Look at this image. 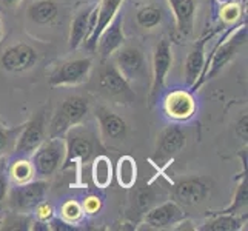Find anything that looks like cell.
I'll return each mask as SVG.
<instances>
[{"label": "cell", "mask_w": 248, "mask_h": 231, "mask_svg": "<svg viewBox=\"0 0 248 231\" xmlns=\"http://www.w3.org/2000/svg\"><path fill=\"white\" fill-rule=\"evenodd\" d=\"M205 224L199 228L202 231H237L241 230L244 222L247 220V215L233 216V215H210Z\"/></svg>", "instance_id": "cell-24"}, {"label": "cell", "mask_w": 248, "mask_h": 231, "mask_svg": "<svg viewBox=\"0 0 248 231\" xmlns=\"http://www.w3.org/2000/svg\"><path fill=\"white\" fill-rule=\"evenodd\" d=\"M247 123H248V117H247V114H244L241 119H239V122H237V125H236V133H237V136H239V138H241L242 140H245V142H247V138H248Z\"/></svg>", "instance_id": "cell-36"}, {"label": "cell", "mask_w": 248, "mask_h": 231, "mask_svg": "<svg viewBox=\"0 0 248 231\" xmlns=\"http://www.w3.org/2000/svg\"><path fill=\"white\" fill-rule=\"evenodd\" d=\"M96 117L99 121L102 138L111 142H121L126 136V123L122 117L114 114L105 107H100L96 111Z\"/></svg>", "instance_id": "cell-20"}, {"label": "cell", "mask_w": 248, "mask_h": 231, "mask_svg": "<svg viewBox=\"0 0 248 231\" xmlns=\"http://www.w3.org/2000/svg\"><path fill=\"white\" fill-rule=\"evenodd\" d=\"M173 65V51L167 39H162L157 42L153 53V79H151V91L150 99L151 104H155L159 92L164 90L167 83V76Z\"/></svg>", "instance_id": "cell-5"}, {"label": "cell", "mask_w": 248, "mask_h": 231, "mask_svg": "<svg viewBox=\"0 0 248 231\" xmlns=\"http://www.w3.org/2000/svg\"><path fill=\"white\" fill-rule=\"evenodd\" d=\"M93 62L91 59H73L63 62L57 70L51 74V87H65V85H79L88 80Z\"/></svg>", "instance_id": "cell-7"}, {"label": "cell", "mask_w": 248, "mask_h": 231, "mask_svg": "<svg viewBox=\"0 0 248 231\" xmlns=\"http://www.w3.org/2000/svg\"><path fill=\"white\" fill-rule=\"evenodd\" d=\"M124 44H125L124 17H122V11H119L114 15V19L107 25V28L102 31V34L99 36L96 49L99 51L100 57L104 59V61H107V59L113 56Z\"/></svg>", "instance_id": "cell-15"}, {"label": "cell", "mask_w": 248, "mask_h": 231, "mask_svg": "<svg viewBox=\"0 0 248 231\" xmlns=\"http://www.w3.org/2000/svg\"><path fill=\"white\" fill-rule=\"evenodd\" d=\"M19 3H20V0H0V5H3L6 8L16 6V5H19Z\"/></svg>", "instance_id": "cell-38"}, {"label": "cell", "mask_w": 248, "mask_h": 231, "mask_svg": "<svg viewBox=\"0 0 248 231\" xmlns=\"http://www.w3.org/2000/svg\"><path fill=\"white\" fill-rule=\"evenodd\" d=\"M217 2H220L222 5H227V3H234L237 0H217Z\"/></svg>", "instance_id": "cell-39"}, {"label": "cell", "mask_w": 248, "mask_h": 231, "mask_svg": "<svg viewBox=\"0 0 248 231\" xmlns=\"http://www.w3.org/2000/svg\"><path fill=\"white\" fill-rule=\"evenodd\" d=\"M65 139V157H63V169L73 167L74 164H85L94 154V142L88 133L82 130H70L66 131Z\"/></svg>", "instance_id": "cell-4"}, {"label": "cell", "mask_w": 248, "mask_h": 231, "mask_svg": "<svg viewBox=\"0 0 248 231\" xmlns=\"http://www.w3.org/2000/svg\"><path fill=\"white\" fill-rule=\"evenodd\" d=\"M31 222L28 220V217H23V216H16L11 217L5 222H2V230H30Z\"/></svg>", "instance_id": "cell-32"}, {"label": "cell", "mask_w": 248, "mask_h": 231, "mask_svg": "<svg viewBox=\"0 0 248 231\" xmlns=\"http://www.w3.org/2000/svg\"><path fill=\"white\" fill-rule=\"evenodd\" d=\"M244 45H247V23L239 25V27H236V30L225 32L224 36H222V39H219L217 45L213 48L211 54L207 57V61H205L202 77L191 90L193 91L199 90L205 82L215 79V77L237 56L239 49Z\"/></svg>", "instance_id": "cell-1"}, {"label": "cell", "mask_w": 248, "mask_h": 231, "mask_svg": "<svg viewBox=\"0 0 248 231\" xmlns=\"http://www.w3.org/2000/svg\"><path fill=\"white\" fill-rule=\"evenodd\" d=\"M97 83L100 91L107 97L119 99V100H130L133 97L130 85H128L125 77L117 71L114 63H104L99 71Z\"/></svg>", "instance_id": "cell-9"}, {"label": "cell", "mask_w": 248, "mask_h": 231, "mask_svg": "<svg viewBox=\"0 0 248 231\" xmlns=\"http://www.w3.org/2000/svg\"><path fill=\"white\" fill-rule=\"evenodd\" d=\"M174 14L176 28L182 36H190L194 28L196 0H168Z\"/></svg>", "instance_id": "cell-21"}, {"label": "cell", "mask_w": 248, "mask_h": 231, "mask_svg": "<svg viewBox=\"0 0 248 231\" xmlns=\"http://www.w3.org/2000/svg\"><path fill=\"white\" fill-rule=\"evenodd\" d=\"M37 51L28 44H17L3 51L0 57L3 70L10 73H22L37 63Z\"/></svg>", "instance_id": "cell-13"}, {"label": "cell", "mask_w": 248, "mask_h": 231, "mask_svg": "<svg viewBox=\"0 0 248 231\" xmlns=\"http://www.w3.org/2000/svg\"><path fill=\"white\" fill-rule=\"evenodd\" d=\"M185 219L182 207L174 200L165 202L162 205L148 210L145 213V224L153 230H167L173 225L181 224Z\"/></svg>", "instance_id": "cell-14"}, {"label": "cell", "mask_w": 248, "mask_h": 231, "mask_svg": "<svg viewBox=\"0 0 248 231\" xmlns=\"http://www.w3.org/2000/svg\"><path fill=\"white\" fill-rule=\"evenodd\" d=\"M162 19H164V11L157 6H143L136 13V23L143 30H153L157 25H160Z\"/></svg>", "instance_id": "cell-27"}, {"label": "cell", "mask_w": 248, "mask_h": 231, "mask_svg": "<svg viewBox=\"0 0 248 231\" xmlns=\"http://www.w3.org/2000/svg\"><path fill=\"white\" fill-rule=\"evenodd\" d=\"M0 225H2V220H0Z\"/></svg>", "instance_id": "cell-41"}, {"label": "cell", "mask_w": 248, "mask_h": 231, "mask_svg": "<svg viewBox=\"0 0 248 231\" xmlns=\"http://www.w3.org/2000/svg\"><path fill=\"white\" fill-rule=\"evenodd\" d=\"M87 213H90V215H96V213L100 210V200L97 198H88V199H85L83 202V207H82Z\"/></svg>", "instance_id": "cell-35"}, {"label": "cell", "mask_w": 248, "mask_h": 231, "mask_svg": "<svg viewBox=\"0 0 248 231\" xmlns=\"http://www.w3.org/2000/svg\"><path fill=\"white\" fill-rule=\"evenodd\" d=\"M59 14V6L54 0H37L28 8L30 20L37 25H48Z\"/></svg>", "instance_id": "cell-23"}, {"label": "cell", "mask_w": 248, "mask_h": 231, "mask_svg": "<svg viewBox=\"0 0 248 231\" xmlns=\"http://www.w3.org/2000/svg\"><path fill=\"white\" fill-rule=\"evenodd\" d=\"M36 216H37V220L40 222H45V224H48V220L54 216V211H53V207H51L49 203L46 202H40L36 208Z\"/></svg>", "instance_id": "cell-34"}, {"label": "cell", "mask_w": 248, "mask_h": 231, "mask_svg": "<svg viewBox=\"0 0 248 231\" xmlns=\"http://www.w3.org/2000/svg\"><path fill=\"white\" fill-rule=\"evenodd\" d=\"M96 14H97V3L83 8L74 15L71 22V30H70V48L78 49L85 44V40L90 37L93 32L94 23H96Z\"/></svg>", "instance_id": "cell-16"}, {"label": "cell", "mask_w": 248, "mask_h": 231, "mask_svg": "<svg viewBox=\"0 0 248 231\" xmlns=\"http://www.w3.org/2000/svg\"><path fill=\"white\" fill-rule=\"evenodd\" d=\"M194 109L196 104L193 96L184 90L170 92L164 100L165 114L174 121H186L194 114Z\"/></svg>", "instance_id": "cell-19"}, {"label": "cell", "mask_w": 248, "mask_h": 231, "mask_svg": "<svg viewBox=\"0 0 248 231\" xmlns=\"http://www.w3.org/2000/svg\"><path fill=\"white\" fill-rule=\"evenodd\" d=\"M45 140V114L44 111L34 114L30 121L22 126L20 134L16 139L14 153L20 156H30Z\"/></svg>", "instance_id": "cell-6"}, {"label": "cell", "mask_w": 248, "mask_h": 231, "mask_svg": "<svg viewBox=\"0 0 248 231\" xmlns=\"http://www.w3.org/2000/svg\"><path fill=\"white\" fill-rule=\"evenodd\" d=\"M83 215V208L82 205L78 203L76 200H68L63 203L62 207V219H65L66 222H70V224H74V222H78Z\"/></svg>", "instance_id": "cell-29"}, {"label": "cell", "mask_w": 248, "mask_h": 231, "mask_svg": "<svg viewBox=\"0 0 248 231\" xmlns=\"http://www.w3.org/2000/svg\"><path fill=\"white\" fill-rule=\"evenodd\" d=\"M247 199H248V181L247 174L241 177V182L236 186V193L232 203L227 208L219 211H208V215H233V216H242L247 215Z\"/></svg>", "instance_id": "cell-22"}, {"label": "cell", "mask_w": 248, "mask_h": 231, "mask_svg": "<svg viewBox=\"0 0 248 231\" xmlns=\"http://www.w3.org/2000/svg\"><path fill=\"white\" fill-rule=\"evenodd\" d=\"M113 179V167L107 156H97L93 162V182L99 188H107Z\"/></svg>", "instance_id": "cell-26"}, {"label": "cell", "mask_w": 248, "mask_h": 231, "mask_svg": "<svg viewBox=\"0 0 248 231\" xmlns=\"http://www.w3.org/2000/svg\"><path fill=\"white\" fill-rule=\"evenodd\" d=\"M8 194V181H6V176L0 171V203H2Z\"/></svg>", "instance_id": "cell-37"}, {"label": "cell", "mask_w": 248, "mask_h": 231, "mask_svg": "<svg viewBox=\"0 0 248 231\" xmlns=\"http://www.w3.org/2000/svg\"><path fill=\"white\" fill-rule=\"evenodd\" d=\"M20 130H22V126L8 130V128H5L3 125H0V157H2L8 150H10L11 140L20 133Z\"/></svg>", "instance_id": "cell-30"}, {"label": "cell", "mask_w": 248, "mask_h": 231, "mask_svg": "<svg viewBox=\"0 0 248 231\" xmlns=\"http://www.w3.org/2000/svg\"><path fill=\"white\" fill-rule=\"evenodd\" d=\"M185 134L179 126H167L165 130L157 136L156 154L155 159L159 165H167L170 160H173L181 150L185 147Z\"/></svg>", "instance_id": "cell-12"}, {"label": "cell", "mask_w": 248, "mask_h": 231, "mask_svg": "<svg viewBox=\"0 0 248 231\" xmlns=\"http://www.w3.org/2000/svg\"><path fill=\"white\" fill-rule=\"evenodd\" d=\"M124 0H100L97 3V14H96V23H94L93 32L90 37L85 40L83 46L88 51H96L99 36L107 28V25L114 19V15L121 11V5Z\"/></svg>", "instance_id": "cell-17"}, {"label": "cell", "mask_w": 248, "mask_h": 231, "mask_svg": "<svg viewBox=\"0 0 248 231\" xmlns=\"http://www.w3.org/2000/svg\"><path fill=\"white\" fill-rule=\"evenodd\" d=\"M136 207H138L140 211H148L153 200H155V194H153L151 188L148 186H142L140 190L136 193Z\"/></svg>", "instance_id": "cell-31"}, {"label": "cell", "mask_w": 248, "mask_h": 231, "mask_svg": "<svg viewBox=\"0 0 248 231\" xmlns=\"http://www.w3.org/2000/svg\"><path fill=\"white\" fill-rule=\"evenodd\" d=\"M2 36H3V23L0 20V40H2Z\"/></svg>", "instance_id": "cell-40"}, {"label": "cell", "mask_w": 248, "mask_h": 231, "mask_svg": "<svg viewBox=\"0 0 248 231\" xmlns=\"http://www.w3.org/2000/svg\"><path fill=\"white\" fill-rule=\"evenodd\" d=\"M116 177L119 185L124 188L134 186L136 179H138V167H136V160L131 156H122L119 159L116 168Z\"/></svg>", "instance_id": "cell-25"}, {"label": "cell", "mask_w": 248, "mask_h": 231, "mask_svg": "<svg viewBox=\"0 0 248 231\" xmlns=\"http://www.w3.org/2000/svg\"><path fill=\"white\" fill-rule=\"evenodd\" d=\"M213 36H215V34L211 32V34H208V36L201 37L198 42H196L194 46L191 48V51L186 56V61H185V80H186L188 87H190V88H193L202 77L203 68H205V61H207V57H205V45H207V42Z\"/></svg>", "instance_id": "cell-18"}, {"label": "cell", "mask_w": 248, "mask_h": 231, "mask_svg": "<svg viewBox=\"0 0 248 231\" xmlns=\"http://www.w3.org/2000/svg\"><path fill=\"white\" fill-rule=\"evenodd\" d=\"M111 57L117 71L125 77L128 83L138 79L145 70V56L138 46L124 44Z\"/></svg>", "instance_id": "cell-11"}, {"label": "cell", "mask_w": 248, "mask_h": 231, "mask_svg": "<svg viewBox=\"0 0 248 231\" xmlns=\"http://www.w3.org/2000/svg\"><path fill=\"white\" fill-rule=\"evenodd\" d=\"M239 15H241V8L237 6V2L224 5V10H222V19H224L225 23H228V25L234 23L239 19Z\"/></svg>", "instance_id": "cell-33"}, {"label": "cell", "mask_w": 248, "mask_h": 231, "mask_svg": "<svg viewBox=\"0 0 248 231\" xmlns=\"http://www.w3.org/2000/svg\"><path fill=\"white\" fill-rule=\"evenodd\" d=\"M65 157V142L62 138H49L42 142L37 150L32 153L31 165L34 174L40 177H49L61 168Z\"/></svg>", "instance_id": "cell-3"}, {"label": "cell", "mask_w": 248, "mask_h": 231, "mask_svg": "<svg viewBox=\"0 0 248 231\" xmlns=\"http://www.w3.org/2000/svg\"><path fill=\"white\" fill-rule=\"evenodd\" d=\"M210 193L208 182L202 177H186L174 184L173 200L181 207L199 205Z\"/></svg>", "instance_id": "cell-10"}, {"label": "cell", "mask_w": 248, "mask_h": 231, "mask_svg": "<svg viewBox=\"0 0 248 231\" xmlns=\"http://www.w3.org/2000/svg\"><path fill=\"white\" fill-rule=\"evenodd\" d=\"M88 100L82 96L66 97L49 123V138H63L70 128L79 125L88 113Z\"/></svg>", "instance_id": "cell-2"}, {"label": "cell", "mask_w": 248, "mask_h": 231, "mask_svg": "<svg viewBox=\"0 0 248 231\" xmlns=\"http://www.w3.org/2000/svg\"><path fill=\"white\" fill-rule=\"evenodd\" d=\"M48 190V184L45 181H30L14 186L10 193V200L13 207L19 211H30L44 202Z\"/></svg>", "instance_id": "cell-8"}, {"label": "cell", "mask_w": 248, "mask_h": 231, "mask_svg": "<svg viewBox=\"0 0 248 231\" xmlns=\"http://www.w3.org/2000/svg\"><path fill=\"white\" fill-rule=\"evenodd\" d=\"M10 176L13 177V181L19 185V184H25V182H30L34 174V168L31 165V162L20 159L14 162V165L10 168Z\"/></svg>", "instance_id": "cell-28"}]
</instances>
